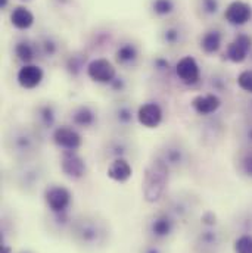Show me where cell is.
Masks as SVG:
<instances>
[{"label": "cell", "instance_id": "cell-24", "mask_svg": "<svg viewBox=\"0 0 252 253\" xmlns=\"http://www.w3.org/2000/svg\"><path fill=\"white\" fill-rule=\"evenodd\" d=\"M106 175L109 180L124 184L127 183L131 175H133V165L130 162V159H115L111 161L108 164V169H106Z\"/></svg>", "mask_w": 252, "mask_h": 253}, {"label": "cell", "instance_id": "cell-14", "mask_svg": "<svg viewBox=\"0 0 252 253\" xmlns=\"http://www.w3.org/2000/svg\"><path fill=\"white\" fill-rule=\"evenodd\" d=\"M61 171L65 177L69 180H81L87 174V164L86 159L80 155L78 150H66L61 152V159H59Z\"/></svg>", "mask_w": 252, "mask_h": 253}, {"label": "cell", "instance_id": "cell-46", "mask_svg": "<svg viewBox=\"0 0 252 253\" xmlns=\"http://www.w3.org/2000/svg\"><path fill=\"white\" fill-rule=\"evenodd\" d=\"M250 56H252V52H251V55H250Z\"/></svg>", "mask_w": 252, "mask_h": 253}, {"label": "cell", "instance_id": "cell-19", "mask_svg": "<svg viewBox=\"0 0 252 253\" xmlns=\"http://www.w3.org/2000/svg\"><path fill=\"white\" fill-rule=\"evenodd\" d=\"M224 19L233 27L247 25L252 19V7L244 0H233L224 9Z\"/></svg>", "mask_w": 252, "mask_h": 253}, {"label": "cell", "instance_id": "cell-6", "mask_svg": "<svg viewBox=\"0 0 252 253\" xmlns=\"http://www.w3.org/2000/svg\"><path fill=\"white\" fill-rule=\"evenodd\" d=\"M137 106L130 99H117L111 103L106 120L114 132L130 134L137 124Z\"/></svg>", "mask_w": 252, "mask_h": 253}, {"label": "cell", "instance_id": "cell-11", "mask_svg": "<svg viewBox=\"0 0 252 253\" xmlns=\"http://www.w3.org/2000/svg\"><path fill=\"white\" fill-rule=\"evenodd\" d=\"M68 124L78 131H92L99 126V109L92 103H78L68 112Z\"/></svg>", "mask_w": 252, "mask_h": 253}, {"label": "cell", "instance_id": "cell-9", "mask_svg": "<svg viewBox=\"0 0 252 253\" xmlns=\"http://www.w3.org/2000/svg\"><path fill=\"white\" fill-rule=\"evenodd\" d=\"M59 121V108L56 103L46 100V102H39L34 105L31 111V126H34L43 137L45 135H52Z\"/></svg>", "mask_w": 252, "mask_h": 253}, {"label": "cell", "instance_id": "cell-30", "mask_svg": "<svg viewBox=\"0 0 252 253\" xmlns=\"http://www.w3.org/2000/svg\"><path fill=\"white\" fill-rule=\"evenodd\" d=\"M36 53H37V47L28 40H21L15 44V56L24 65L33 62L36 58Z\"/></svg>", "mask_w": 252, "mask_h": 253}, {"label": "cell", "instance_id": "cell-41", "mask_svg": "<svg viewBox=\"0 0 252 253\" xmlns=\"http://www.w3.org/2000/svg\"><path fill=\"white\" fill-rule=\"evenodd\" d=\"M153 66H155V69H156L158 72H162V74H167V72L170 71V68H171L170 62H168L167 59H164V58H158V59H155Z\"/></svg>", "mask_w": 252, "mask_h": 253}, {"label": "cell", "instance_id": "cell-12", "mask_svg": "<svg viewBox=\"0 0 252 253\" xmlns=\"http://www.w3.org/2000/svg\"><path fill=\"white\" fill-rule=\"evenodd\" d=\"M198 208V199L190 191H180L171 196L167 203V211L177 219V222H186L193 216Z\"/></svg>", "mask_w": 252, "mask_h": 253}, {"label": "cell", "instance_id": "cell-26", "mask_svg": "<svg viewBox=\"0 0 252 253\" xmlns=\"http://www.w3.org/2000/svg\"><path fill=\"white\" fill-rule=\"evenodd\" d=\"M139 56H140V52H139V47L131 43V42H124L121 43L117 50H115V61L118 65L124 66V68H131L134 66L137 61H139Z\"/></svg>", "mask_w": 252, "mask_h": 253}, {"label": "cell", "instance_id": "cell-5", "mask_svg": "<svg viewBox=\"0 0 252 253\" xmlns=\"http://www.w3.org/2000/svg\"><path fill=\"white\" fill-rule=\"evenodd\" d=\"M158 156L171 172H182L189 168L192 153L189 146L182 138H168L156 150Z\"/></svg>", "mask_w": 252, "mask_h": 253}, {"label": "cell", "instance_id": "cell-28", "mask_svg": "<svg viewBox=\"0 0 252 253\" xmlns=\"http://www.w3.org/2000/svg\"><path fill=\"white\" fill-rule=\"evenodd\" d=\"M201 50L206 55H214L217 53L221 46H223V34L220 30L212 28L208 30L202 37H201Z\"/></svg>", "mask_w": 252, "mask_h": 253}, {"label": "cell", "instance_id": "cell-37", "mask_svg": "<svg viewBox=\"0 0 252 253\" xmlns=\"http://www.w3.org/2000/svg\"><path fill=\"white\" fill-rule=\"evenodd\" d=\"M211 84V93H215L218 96L224 94V93H229V81L226 77L223 75H214L209 81Z\"/></svg>", "mask_w": 252, "mask_h": 253}, {"label": "cell", "instance_id": "cell-29", "mask_svg": "<svg viewBox=\"0 0 252 253\" xmlns=\"http://www.w3.org/2000/svg\"><path fill=\"white\" fill-rule=\"evenodd\" d=\"M235 138L239 147L252 149V118H245L236 123L235 126Z\"/></svg>", "mask_w": 252, "mask_h": 253}, {"label": "cell", "instance_id": "cell-40", "mask_svg": "<svg viewBox=\"0 0 252 253\" xmlns=\"http://www.w3.org/2000/svg\"><path fill=\"white\" fill-rule=\"evenodd\" d=\"M139 253H165V251H164L162 245L149 242L148 245H143V246L139 249Z\"/></svg>", "mask_w": 252, "mask_h": 253}, {"label": "cell", "instance_id": "cell-18", "mask_svg": "<svg viewBox=\"0 0 252 253\" xmlns=\"http://www.w3.org/2000/svg\"><path fill=\"white\" fill-rule=\"evenodd\" d=\"M252 52V39L245 34L241 33L238 34L227 46L226 50V58L233 63H242L248 59V56Z\"/></svg>", "mask_w": 252, "mask_h": 253}, {"label": "cell", "instance_id": "cell-17", "mask_svg": "<svg viewBox=\"0 0 252 253\" xmlns=\"http://www.w3.org/2000/svg\"><path fill=\"white\" fill-rule=\"evenodd\" d=\"M164 121V109L156 102H146L137 109V124L148 129H155Z\"/></svg>", "mask_w": 252, "mask_h": 253}, {"label": "cell", "instance_id": "cell-23", "mask_svg": "<svg viewBox=\"0 0 252 253\" xmlns=\"http://www.w3.org/2000/svg\"><path fill=\"white\" fill-rule=\"evenodd\" d=\"M75 216L71 213V209L63 212H49L46 216V227L48 231L52 234H68Z\"/></svg>", "mask_w": 252, "mask_h": 253}, {"label": "cell", "instance_id": "cell-39", "mask_svg": "<svg viewBox=\"0 0 252 253\" xmlns=\"http://www.w3.org/2000/svg\"><path fill=\"white\" fill-rule=\"evenodd\" d=\"M66 68H68V71H69V74L72 75V77H77L80 72H81V69L84 68V62H83V58L81 56H72L68 63H66Z\"/></svg>", "mask_w": 252, "mask_h": 253}, {"label": "cell", "instance_id": "cell-43", "mask_svg": "<svg viewBox=\"0 0 252 253\" xmlns=\"http://www.w3.org/2000/svg\"><path fill=\"white\" fill-rule=\"evenodd\" d=\"M1 253H12V249H10L7 245H3V248H1Z\"/></svg>", "mask_w": 252, "mask_h": 253}, {"label": "cell", "instance_id": "cell-2", "mask_svg": "<svg viewBox=\"0 0 252 253\" xmlns=\"http://www.w3.org/2000/svg\"><path fill=\"white\" fill-rule=\"evenodd\" d=\"M45 137L33 126L27 124H13L3 135L4 152L15 162L34 161L42 152Z\"/></svg>", "mask_w": 252, "mask_h": 253}, {"label": "cell", "instance_id": "cell-44", "mask_svg": "<svg viewBox=\"0 0 252 253\" xmlns=\"http://www.w3.org/2000/svg\"><path fill=\"white\" fill-rule=\"evenodd\" d=\"M7 3H9V0H0V6H1L3 9L7 6Z\"/></svg>", "mask_w": 252, "mask_h": 253}, {"label": "cell", "instance_id": "cell-10", "mask_svg": "<svg viewBox=\"0 0 252 253\" xmlns=\"http://www.w3.org/2000/svg\"><path fill=\"white\" fill-rule=\"evenodd\" d=\"M226 242L224 231L217 225L201 227L195 236L193 249L196 253H218Z\"/></svg>", "mask_w": 252, "mask_h": 253}, {"label": "cell", "instance_id": "cell-32", "mask_svg": "<svg viewBox=\"0 0 252 253\" xmlns=\"http://www.w3.org/2000/svg\"><path fill=\"white\" fill-rule=\"evenodd\" d=\"M151 10L158 18H167L176 10V1L174 0H152Z\"/></svg>", "mask_w": 252, "mask_h": 253}, {"label": "cell", "instance_id": "cell-15", "mask_svg": "<svg viewBox=\"0 0 252 253\" xmlns=\"http://www.w3.org/2000/svg\"><path fill=\"white\" fill-rule=\"evenodd\" d=\"M52 143L61 150H80L83 146V135L81 131L72 126H59L55 128V131L50 135Z\"/></svg>", "mask_w": 252, "mask_h": 253}, {"label": "cell", "instance_id": "cell-33", "mask_svg": "<svg viewBox=\"0 0 252 253\" xmlns=\"http://www.w3.org/2000/svg\"><path fill=\"white\" fill-rule=\"evenodd\" d=\"M161 39H162L164 44H167V46H177L183 39V31L177 25H170L162 31Z\"/></svg>", "mask_w": 252, "mask_h": 253}, {"label": "cell", "instance_id": "cell-36", "mask_svg": "<svg viewBox=\"0 0 252 253\" xmlns=\"http://www.w3.org/2000/svg\"><path fill=\"white\" fill-rule=\"evenodd\" d=\"M233 252L235 253H252V234L244 233L239 237H236L233 243Z\"/></svg>", "mask_w": 252, "mask_h": 253}, {"label": "cell", "instance_id": "cell-16", "mask_svg": "<svg viewBox=\"0 0 252 253\" xmlns=\"http://www.w3.org/2000/svg\"><path fill=\"white\" fill-rule=\"evenodd\" d=\"M86 74L93 83L106 85L117 77V69L111 61H108L105 58H98V59H93L92 62L87 63Z\"/></svg>", "mask_w": 252, "mask_h": 253}, {"label": "cell", "instance_id": "cell-1", "mask_svg": "<svg viewBox=\"0 0 252 253\" xmlns=\"http://www.w3.org/2000/svg\"><path fill=\"white\" fill-rule=\"evenodd\" d=\"M68 236L80 249L86 252H98L108 246L111 240V228L106 219L99 215L86 213L75 216Z\"/></svg>", "mask_w": 252, "mask_h": 253}, {"label": "cell", "instance_id": "cell-3", "mask_svg": "<svg viewBox=\"0 0 252 253\" xmlns=\"http://www.w3.org/2000/svg\"><path fill=\"white\" fill-rule=\"evenodd\" d=\"M171 171L167 168V165L153 155V158L149 161V164L145 168L143 172V199L148 203H156L162 199L168 181H170Z\"/></svg>", "mask_w": 252, "mask_h": 253}, {"label": "cell", "instance_id": "cell-8", "mask_svg": "<svg viewBox=\"0 0 252 253\" xmlns=\"http://www.w3.org/2000/svg\"><path fill=\"white\" fill-rule=\"evenodd\" d=\"M136 143L130 137V134H123V132H114L111 137H108L102 147H101V155L103 161L108 164L115 159H130L136 155Z\"/></svg>", "mask_w": 252, "mask_h": 253}, {"label": "cell", "instance_id": "cell-38", "mask_svg": "<svg viewBox=\"0 0 252 253\" xmlns=\"http://www.w3.org/2000/svg\"><path fill=\"white\" fill-rule=\"evenodd\" d=\"M238 87L245 91L247 94H252V69H244L239 75H238Z\"/></svg>", "mask_w": 252, "mask_h": 253}, {"label": "cell", "instance_id": "cell-34", "mask_svg": "<svg viewBox=\"0 0 252 253\" xmlns=\"http://www.w3.org/2000/svg\"><path fill=\"white\" fill-rule=\"evenodd\" d=\"M220 7H221L220 0H198L199 12L206 18L215 16L220 12Z\"/></svg>", "mask_w": 252, "mask_h": 253}, {"label": "cell", "instance_id": "cell-45", "mask_svg": "<svg viewBox=\"0 0 252 253\" xmlns=\"http://www.w3.org/2000/svg\"><path fill=\"white\" fill-rule=\"evenodd\" d=\"M55 1H58L59 4H65V3H68L69 0H55Z\"/></svg>", "mask_w": 252, "mask_h": 253}, {"label": "cell", "instance_id": "cell-7", "mask_svg": "<svg viewBox=\"0 0 252 253\" xmlns=\"http://www.w3.org/2000/svg\"><path fill=\"white\" fill-rule=\"evenodd\" d=\"M177 225V219L167 209L156 211L146 219V237L149 239V242L164 245L176 234Z\"/></svg>", "mask_w": 252, "mask_h": 253}, {"label": "cell", "instance_id": "cell-4", "mask_svg": "<svg viewBox=\"0 0 252 253\" xmlns=\"http://www.w3.org/2000/svg\"><path fill=\"white\" fill-rule=\"evenodd\" d=\"M12 183L18 190L27 194H33L45 183L46 168L37 159L27 162H16L10 174Z\"/></svg>", "mask_w": 252, "mask_h": 253}, {"label": "cell", "instance_id": "cell-42", "mask_svg": "<svg viewBox=\"0 0 252 253\" xmlns=\"http://www.w3.org/2000/svg\"><path fill=\"white\" fill-rule=\"evenodd\" d=\"M250 97L242 103V112L245 118H252V94H248Z\"/></svg>", "mask_w": 252, "mask_h": 253}, {"label": "cell", "instance_id": "cell-22", "mask_svg": "<svg viewBox=\"0 0 252 253\" xmlns=\"http://www.w3.org/2000/svg\"><path fill=\"white\" fill-rule=\"evenodd\" d=\"M45 78V72L39 65L34 63H28V65H22L16 74V81L19 84V87H22L24 90H34L37 88L42 81Z\"/></svg>", "mask_w": 252, "mask_h": 253}, {"label": "cell", "instance_id": "cell-47", "mask_svg": "<svg viewBox=\"0 0 252 253\" xmlns=\"http://www.w3.org/2000/svg\"><path fill=\"white\" fill-rule=\"evenodd\" d=\"M22 253H28V252H22Z\"/></svg>", "mask_w": 252, "mask_h": 253}, {"label": "cell", "instance_id": "cell-20", "mask_svg": "<svg viewBox=\"0 0 252 253\" xmlns=\"http://www.w3.org/2000/svg\"><path fill=\"white\" fill-rule=\"evenodd\" d=\"M223 100L218 94L215 93H205V94H196L190 106L193 109V112L199 117H211L215 115L218 112V109L221 108Z\"/></svg>", "mask_w": 252, "mask_h": 253}, {"label": "cell", "instance_id": "cell-31", "mask_svg": "<svg viewBox=\"0 0 252 253\" xmlns=\"http://www.w3.org/2000/svg\"><path fill=\"white\" fill-rule=\"evenodd\" d=\"M105 87H106V91H108L109 96H112L115 99H124L127 96V93H128L130 84H128L127 78L117 74V77L109 84H106Z\"/></svg>", "mask_w": 252, "mask_h": 253}, {"label": "cell", "instance_id": "cell-13", "mask_svg": "<svg viewBox=\"0 0 252 253\" xmlns=\"http://www.w3.org/2000/svg\"><path fill=\"white\" fill-rule=\"evenodd\" d=\"M45 205L49 212H63L71 209L72 194L62 184H49L43 193Z\"/></svg>", "mask_w": 252, "mask_h": 253}, {"label": "cell", "instance_id": "cell-27", "mask_svg": "<svg viewBox=\"0 0 252 253\" xmlns=\"http://www.w3.org/2000/svg\"><path fill=\"white\" fill-rule=\"evenodd\" d=\"M10 24L21 31L30 30L34 24V13L25 6H16L10 12Z\"/></svg>", "mask_w": 252, "mask_h": 253}, {"label": "cell", "instance_id": "cell-35", "mask_svg": "<svg viewBox=\"0 0 252 253\" xmlns=\"http://www.w3.org/2000/svg\"><path fill=\"white\" fill-rule=\"evenodd\" d=\"M39 47H40L42 55H45L46 58H55V56L58 55V52H59V44H58V42H56L55 39H52V37H45V39L40 42Z\"/></svg>", "mask_w": 252, "mask_h": 253}, {"label": "cell", "instance_id": "cell-21", "mask_svg": "<svg viewBox=\"0 0 252 253\" xmlns=\"http://www.w3.org/2000/svg\"><path fill=\"white\" fill-rule=\"evenodd\" d=\"M176 75L188 87H193L201 81V68L193 56H183L176 63Z\"/></svg>", "mask_w": 252, "mask_h": 253}, {"label": "cell", "instance_id": "cell-25", "mask_svg": "<svg viewBox=\"0 0 252 253\" xmlns=\"http://www.w3.org/2000/svg\"><path fill=\"white\" fill-rule=\"evenodd\" d=\"M233 164H235L236 172L242 178L252 181V149L239 147L238 152L235 153Z\"/></svg>", "mask_w": 252, "mask_h": 253}]
</instances>
